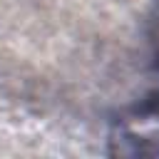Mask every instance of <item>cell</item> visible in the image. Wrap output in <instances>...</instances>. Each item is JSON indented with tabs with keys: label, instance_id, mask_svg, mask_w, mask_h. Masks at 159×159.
<instances>
[{
	"label": "cell",
	"instance_id": "1",
	"mask_svg": "<svg viewBox=\"0 0 159 159\" xmlns=\"http://www.w3.org/2000/svg\"><path fill=\"white\" fill-rule=\"evenodd\" d=\"M157 62H159V37H157Z\"/></svg>",
	"mask_w": 159,
	"mask_h": 159
}]
</instances>
